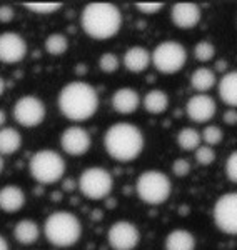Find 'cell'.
I'll list each match as a JSON object with an SVG mask.
<instances>
[{
  "label": "cell",
  "instance_id": "cell-40",
  "mask_svg": "<svg viewBox=\"0 0 237 250\" xmlns=\"http://www.w3.org/2000/svg\"><path fill=\"white\" fill-rule=\"evenodd\" d=\"M3 170V159H2V155H0V173H2Z\"/></svg>",
  "mask_w": 237,
  "mask_h": 250
},
{
  "label": "cell",
  "instance_id": "cell-39",
  "mask_svg": "<svg viewBox=\"0 0 237 250\" xmlns=\"http://www.w3.org/2000/svg\"><path fill=\"white\" fill-rule=\"evenodd\" d=\"M3 90H5V80L0 77V95L3 94Z\"/></svg>",
  "mask_w": 237,
  "mask_h": 250
},
{
  "label": "cell",
  "instance_id": "cell-12",
  "mask_svg": "<svg viewBox=\"0 0 237 250\" xmlns=\"http://www.w3.org/2000/svg\"><path fill=\"white\" fill-rule=\"evenodd\" d=\"M92 145V137L84 127L74 125V127H67L60 135V147L65 154L72 157H80L89 152Z\"/></svg>",
  "mask_w": 237,
  "mask_h": 250
},
{
  "label": "cell",
  "instance_id": "cell-27",
  "mask_svg": "<svg viewBox=\"0 0 237 250\" xmlns=\"http://www.w3.org/2000/svg\"><path fill=\"white\" fill-rule=\"evenodd\" d=\"M27 10L39 15H49L62 9V2H23Z\"/></svg>",
  "mask_w": 237,
  "mask_h": 250
},
{
  "label": "cell",
  "instance_id": "cell-2",
  "mask_svg": "<svg viewBox=\"0 0 237 250\" xmlns=\"http://www.w3.org/2000/svg\"><path fill=\"white\" fill-rule=\"evenodd\" d=\"M122 25V14L114 3L92 2L84 7L80 14V27L89 37L107 40L119 34Z\"/></svg>",
  "mask_w": 237,
  "mask_h": 250
},
{
  "label": "cell",
  "instance_id": "cell-26",
  "mask_svg": "<svg viewBox=\"0 0 237 250\" xmlns=\"http://www.w3.org/2000/svg\"><path fill=\"white\" fill-rule=\"evenodd\" d=\"M45 50L49 52L50 55H62L67 52L69 48V39L64 34H50L49 37L45 39Z\"/></svg>",
  "mask_w": 237,
  "mask_h": 250
},
{
  "label": "cell",
  "instance_id": "cell-31",
  "mask_svg": "<svg viewBox=\"0 0 237 250\" xmlns=\"http://www.w3.org/2000/svg\"><path fill=\"white\" fill-rule=\"evenodd\" d=\"M194 152H195V160H197L199 165H211L215 160L214 148L209 147V145H199Z\"/></svg>",
  "mask_w": 237,
  "mask_h": 250
},
{
  "label": "cell",
  "instance_id": "cell-18",
  "mask_svg": "<svg viewBox=\"0 0 237 250\" xmlns=\"http://www.w3.org/2000/svg\"><path fill=\"white\" fill-rule=\"evenodd\" d=\"M124 65L132 74H140L151 65V52L144 47H130L124 54Z\"/></svg>",
  "mask_w": 237,
  "mask_h": 250
},
{
  "label": "cell",
  "instance_id": "cell-34",
  "mask_svg": "<svg viewBox=\"0 0 237 250\" xmlns=\"http://www.w3.org/2000/svg\"><path fill=\"white\" fill-rule=\"evenodd\" d=\"M172 172L177 177H186L187 173L191 172V164H189V160L186 159H175L174 162H172Z\"/></svg>",
  "mask_w": 237,
  "mask_h": 250
},
{
  "label": "cell",
  "instance_id": "cell-36",
  "mask_svg": "<svg viewBox=\"0 0 237 250\" xmlns=\"http://www.w3.org/2000/svg\"><path fill=\"white\" fill-rule=\"evenodd\" d=\"M224 124L227 125H236L237 124V114L236 110H226V114H224Z\"/></svg>",
  "mask_w": 237,
  "mask_h": 250
},
{
  "label": "cell",
  "instance_id": "cell-28",
  "mask_svg": "<svg viewBox=\"0 0 237 250\" xmlns=\"http://www.w3.org/2000/svg\"><path fill=\"white\" fill-rule=\"evenodd\" d=\"M222 139H224L222 128L217 127V125H207V127H204L202 134H200V140H204L209 147L220 144L222 142Z\"/></svg>",
  "mask_w": 237,
  "mask_h": 250
},
{
  "label": "cell",
  "instance_id": "cell-22",
  "mask_svg": "<svg viewBox=\"0 0 237 250\" xmlns=\"http://www.w3.org/2000/svg\"><path fill=\"white\" fill-rule=\"evenodd\" d=\"M144 108L152 115H160L167 110L169 107V95L164 90L154 88V90H149L144 95Z\"/></svg>",
  "mask_w": 237,
  "mask_h": 250
},
{
  "label": "cell",
  "instance_id": "cell-6",
  "mask_svg": "<svg viewBox=\"0 0 237 250\" xmlns=\"http://www.w3.org/2000/svg\"><path fill=\"white\" fill-rule=\"evenodd\" d=\"M135 192L139 199L149 205H160L167 202L172 192L171 179L160 170H146L137 177Z\"/></svg>",
  "mask_w": 237,
  "mask_h": 250
},
{
  "label": "cell",
  "instance_id": "cell-21",
  "mask_svg": "<svg viewBox=\"0 0 237 250\" xmlns=\"http://www.w3.org/2000/svg\"><path fill=\"white\" fill-rule=\"evenodd\" d=\"M22 147V135L14 127L0 128V155H14Z\"/></svg>",
  "mask_w": 237,
  "mask_h": 250
},
{
  "label": "cell",
  "instance_id": "cell-10",
  "mask_svg": "<svg viewBox=\"0 0 237 250\" xmlns=\"http://www.w3.org/2000/svg\"><path fill=\"white\" fill-rule=\"evenodd\" d=\"M214 224L226 235L237 233V193H224L214 204Z\"/></svg>",
  "mask_w": 237,
  "mask_h": 250
},
{
  "label": "cell",
  "instance_id": "cell-33",
  "mask_svg": "<svg viewBox=\"0 0 237 250\" xmlns=\"http://www.w3.org/2000/svg\"><path fill=\"white\" fill-rule=\"evenodd\" d=\"M162 7H164V2H135V9L146 15L157 14Z\"/></svg>",
  "mask_w": 237,
  "mask_h": 250
},
{
  "label": "cell",
  "instance_id": "cell-38",
  "mask_svg": "<svg viewBox=\"0 0 237 250\" xmlns=\"http://www.w3.org/2000/svg\"><path fill=\"white\" fill-rule=\"evenodd\" d=\"M5 120H7V115H5V112L0 108V128L3 127V124H5Z\"/></svg>",
  "mask_w": 237,
  "mask_h": 250
},
{
  "label": "cell",
  "instance_id": "cell-32",
  "mask_svg": "<svg viewBox=\"0 0 237 250\" xmlns=\"http://www.w3.org/2000/svg\"><path fill=\"white\" fill-rule=\"evenodd\" d=\"M226 177L232 184L237 182V154H231L226 160Z\"/></svg>",
  "mask_w": 237,
  "mask_h": 250
},
{
  "label": "cell",
  "instance_id": "cell-14",
  "mask_svg": "<svg viewBox=\"0 0 237 250\" xmlns=\"http://www.w3.org/2000/svg\"><path fill=\"white\" fill-rule=\"evenodd\" d=\"M215 110H217V104H215V100L207 94L192 95L186 104L187 117L197 124L209 122V120L215 115Z\"/></svg>",
  "mask_w": 237,
  "mask_h": 250
},
{
  "label": "cell",
  "instance_id": "cell-29",
  "mask_svg": "<svg viewBox=\"0 0 237 250\" xmlns=\"http://www.w3.org/2000/svg\"><path fill=\"white\" fill-rule=\"evenodd\" d=\"M194 55L199 62H209V60L214 59L215 55V47L212 45L209 40H200L194 48Z\"/></svg>",
  "mask_w": 237,
  "mask_h": 250
},
{
  "label": "cell",
  "instance_id": "cell-30",
  "mask_svg": "<svg viewBox=\"0 0 237 250\" xmlns=\"http://www.w3.org/2000/svg\"><path fill=\"white\" fill-rule=\"evenodd\" d=\"M120 65V60L114 52H106V54L100 55L99 60V67L104 74H114Z\"/></svg>",
  "mask_w": 237,
  "mask_h": 250
},
{
  "label": "cell",
  "instance_id": "cell-7",
  "mask_svg": "<svg viewBox=\"0 0 237 250\" xmlns=\"http://www.w3.org/2000/svg\"><path fill=\"white\" fill-rule=\"evenodd\" d=\"M151 62L157 68L160 74L172 75L186 65L187 62V52L180 42L175 40H166L160 42L154 52L151 54Z\"/></svg>",
  "mask_w": 237,
  "mask_h": 250
},
{
  "label": "cell",
  "instance_id": "cell-17",
  "mask_svg": "<svg viewBox=\"0 0 237 250\" xmlns=\"http://www.w3.org/2000/svg\"><path fill=\"white\" fill-rule=\"evenodd\" d=\"M139 105H140V95L134 88H129V87L119 88L112 95V107H114V110L117 114H124V115L134 114L139 108Z\"/></svg>",
  "mask_w": 237,
  "mask_h": 250
},
{
  "label": "cell",
  "instance_id": "cell-9",
  "mask_svg": "<svg viewBox=\"0 0 237 250\" xmlns=\"http://www.w3.org/2000/svg\"><path fill=\"white\" fill-rule=\"evenodd\" d=\"M12 115L15 122L20 124L22 127L34 128L43 122L47 115L45 104L35 95H23L20 97L17 102L12 107Z\"/></svg>",
  "mask_w": 237,
  "mask_h": 250
},
{
  "label": "cell",
  "instance_id": "cell-8",
  "mask_svg": "<svg viewBox=\"0 0 237 250\" xmlns=\"http://www.w3.org/2000/svg\"><path fill=\"white\" fill-rule=\"evenodd\" d=\"M114 188V177L102 167L86 168L79 177V190L90 200H102L110 195Z\"/></svg>",
  "mask_w": 237,
  "mask_h": 250
},
{
  "label": "cell",
  "instance_id": "cell-35",
  "mask_svg": "<svg viewBox=\"0 0 237 250\" xmlns=\"http://www.w3.org/2000/svg\"><path fill=\"white\" fill-rule=\"evenodd\" d=\"M15 17V12L10 5L0 7V23H10Z\"/></svg>",
  "mask_w": 237,
  "mask_h": 250
},
{
  "label": "cell",
  "instance_id": "cell-24",
  "mask_svg": "<svg viewBox=\"0 0 237 250\" xmlns=\"http://www.w3.org/2000/svg\"><path fill=\"white\" fill-rule=\"evenodd\" d=\"M217 82V77H215V72L211 70L207 67H199L194 70L191 77V83H192V88L197 90L199 94H204V92L211 90L212 87L215 85Z\"/></svg>",
  "mask_w": 237,
  "mask_h": 250
},
{
  "label": "cell",
  "instance_id": "cell-20",
  "mask_svg": "<svg viewBox=\"0 0 237 250\" xmlns=\"http://www.w3.org/2000/svg\"><path fill=\"white\" fill-rule=\"evenodd\" d=\"M166 250H195V239L186 229H175L166 237Z\"/></svg>",
  "mask_w": 237,
  "mask_h": 250
},
{
  "label": "cell",
  "instance_id": "cell-4",
  "mask_svg": "<svg viewBox=\"0 0 237 250\" xmlns=\"http://www.w3.org/2000/svg\"><path fill=\"white\" fill-rule=\"evenodd\" d=\"M43 233L54 247L69 249L74 247L82 237V224L75 213L57 210L47 217L43 224Z\"/></svg>",
  "mask_w": 237,
  "mask_h": 250
},
{
  "label": "cell",
  "instance_id": "cell-11",
  "mask_svg": "<svg viewBox=\"0 0 237 250\" xmlns=\"http://www.w3.org/2000/svg\"><path fill=\"white\" fill-rule=\"evenodd\" d=\"M107 242L114 250H134L140 242V232L132 222L119 220L107 230Z\"/></svg>",
  "mask_w": 237,
  "mask_h": 250
},
{
  "label": "cell",
  "instance_id": "cell-5",
  "mask_svg": "<svg viewBox=\"0 0 237 250\" xmlns=\"http://www.w3.org/2000/svg\"><path fill=\"white\" fill-rule=\"evenodd\" d=\"M29 172L35 182L42 185L57 184L65 173V160L50 148H42L32 155Z\"/></svg>",
  "mask_w": 237,
  "mask_h": 250
},
{
  "label": "cell",
  "instance_id": "cell-25",
  "mask_svg": "<svg viewBox=\"0 0 237 250\" xmlns=\"http://www.w3.org/2000/svg\"><path fill=\"white\" fill-rule=\"evenodd\" d=\"M200 142H202V140H200V134L192 127L182 128L177 134V144L182 150H187V152L195 150L200 145Z\"/></svg>",
  "mask_w": 237,
  "mask_h": 250
},
{
  "label": "cell",
  "instance_id": "cell-1",
  "mask_svg": "<svg viewBox=\"0 0 237 250\" xmlns=\"http://www.w3.org/2000/svg\"><path fill=\"white\" fill-rule=\"evenodd\" d=\"M57 102L59 110L65 119L74 120V122H84L94 117L97 112L99 94L90 83L75 80L62 87Z\"/></svg>",
  "mask_w": 237,
  "mask_h": 250
},
{
  "label": "cell",
  "instance_id": "cell-16",
  "mask_svg": "<svg viewBox=\"0 0 237 250\" xmlns=\"http://www.w3.org/2000/svg\"><path fill=\"white\" fill-rule=\"evenodd\" d=\"M25 205V192L19 185H3L0 188V210L5 213H15Z\"/></svg>",
  "mask_w": 237,
  "mask_h": 250
},
{
  "label": "cell",
  "instance_id": "cell-19",
  "mask_svg": "<svg viewBox=\"0 0 237 250\" xmlns=\"http://www.w3.org/2000/svg\"><path fill=\"white\" fill-rule=\"evenodd\" d=\"M14 237L20 245H32L39 240L40 237V227L37 222L23 219L15 224L14 227Z\"/></svg>",
  "mask_w": 237,
  "mask_h": 250
},
{
  "label": "cell",
  "instance_id": "cell-23",
  "mask_svg": "<svg viewBox=\"0 0 237 250\" xmlns=\"http://www.w3.org/2000/svg\"><path fill=\"white\" fill-rule=\"evenodd\" d=\"M219 97L227 105H231V107L237 105V74L236 72H227V74L219 80Z\"/></svg>",
  "mask_w": 237,
  "mask_h": 250
},
{
  "label": "cell",
  "instance_id": "cell-3",
  "mask_svg": "<svg viewBox=\"0 0 237 250\" xmlns=\"http://www.w3.org/2000/svg\"><path fill=\"white\" fill-rule=\"evenodd\" d=\"M104 147L112 159L119 162H130L142 154L144 135L135 125L129 122H117L106 130Z\"/></svg>",
  "mask_w": 237,
  "mask_h": 250
},
{
  "label": "cell",
  "instance_id": "cell-15",
  "mask_svg": "<svg viewBox=\"0 0 237 250\" xmlns=\"http://www.w3.org/2000/svg\"><path fill=\"white\" fill-rule=\"evenodd\" d=\"M200 7L194 2H177L171 10V19L179 29H192L200 22Z\"/></svg>",
  "mask_w": 237,
  "mask_h": 250
},
{
  "label": "cell",
  "instance_id": "cell-13",
  "mask_svg": "<svg viewBox=\"0 0 237 250\" xmlns=\"http://www.w3.org/2000/svg\"><path fill=\"white\" fill-rule=\"evenodd\" d=\"M27 55V42L15 32L0 34V62L19 63Z\"/></svg>",
  "mask_w": 237,
  "mask_h": 250
},
{
  "label": "cell",
  "instance_id": "cell-37",
  "mask_svg": "<svg viewBox=\"0 0 237 250\" xmlns=\"http://www.w3.org/2000/svg\"><path fill=\"white\" fill-rule=\"evenodd\" d=\"M0 250H9V242L3 239L2 235H0Z\"/></svg>",
  "mask_w": 237,
  "mask_h": 250
}]
</instances>
